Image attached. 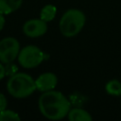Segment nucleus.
Here are the masks:
<instances>
[{
    "label": "nucleus",
    "instance_id": "0eeeda50",
    "mask_svg": "<svg viewBox=\"0 0 121 121\" xmlns=\"http://www.w3.org/2000/svg\"><path fill=\"white\" fill-rule=\"evenodd\" d=\"M58 78L57 76L51 72H46L42 75H40L35 79L36 84V90L40 92H46L50 90H54L57 86Z\"/></svg>",
    "mask_w": 121,
    "mask_h": 121
},
{
    "label": "nucleus",
    "instance_id": "20e7f679",
    "mask_svg": "<svg viewBox=\"0 0 121 121\" xmlns=\"http://www.w3.org/2000/svg\"><path fill=\"white\" fill-rule=\"evenodd\" d=\"M17 59L21 66L31 69L42 63L44 60V53L35 45H26L20 50Z\"/></svg>",
    "mask_w": 121,
    "mask_h": 121
},
{
    "label": "nucleus",
    "instance_id": "f8f14e48",
    "mask_svg": "<svg viewBox=\"0 0 121 121\" xmlns=\"http://www.w3.org/2000/svg\"><path fill=\"white\" fill-rule=\"evenodd\" d=\"M0 121H20V116L16 112L5 109L0 112Z\"/></svg>",
    "mask_w": 121,
    "mask_h": 121
},
{
    "label": "nucleus",
    "instance_id": "6e6552de",
    "mask_svg": "<svg viewBox=\"0 0 121 121\" xmlns=\"http://www.w3.org/2000/svg\"><path fill=\"white\" fill-rule=\"evenodd\" d=\"M23 3V0H0V13L9 14L17 10Z\"/></svg>",
    "mask_w": 121,
    "mask_h": 121
},
{
    "label": "nucleus",
    "instance_id": "39448f33",
    "mask_svg": "<svg viewBox=\"0 0 121 121\" xmlns=\"http://www.w3.org/2000/svg\"><path fill=\"white\" fill-rule=\"evenodd\" d=\"M20 52V43L13 37H6L0 41V61L8 64L18 57Z\"/></svg>",
    "mask_w": 121,
    "mask_h": 121
},
{
    "label": "nucleus",
    "instance_id": "9d476101",
    "mask_svg": "<svg viewBox=\"0 0 121 121\" xmlns=\"http://www.w3.org/2000/svg\"><path fill=\"white\" fill-rule=\"evenodd\" d=\"M57 13V8L54 5H45L40 12V18L43 20L44 22H50L52 21Z\"/></svg>",
    "mask_w": 121,
    "mask_h": 121
},
{
    "label": "nucleus",
    "instance_id": "9b49d317",
    "mask_svg": "<svg viewBox=\"0 0 121 121\" xmlns=\"http://www.w3.org/2000/svg\"><path fill=\"white\" fill-rule=\"evenodd\" d=\"M105 90L109 95H121V82L117 79H112L106 83Z\"/></svg>",
    "mask_w": 121,
    "mask_h": 121
},
{
    "label": "nucleus",
    "instance_id": "ddd939ff",
    "mask_svg": "<svg viewBox=\"0 0 121 121\" xmlns=\"http://www.w3.org/2000/svg\"><path fill=\"white\" fill-rule=\"evenodd\" d=\"M7 104H8V101H7L6 96L2 93H0V112L6 109Z\"/></svg>",
    "mask_w": 121,
    "mask_h": 121
},
{
    "label": "nucleus",
    "instance_id": "7ed1b4c3",
    "mask_svg": "<svg viewBox=\"0 0 121 121\" xmlns=\"http://www.w3.org/2000/svg\"><path fill=\"white\" fill-rule=\"evenodd\" d=\"M84 13L77 9H70L65 11L59 23L60 33L67 38H71L78 34L85 25Z\"/></svg>",
    "mask_w": 121,
    "mask_h": 121
},
{
    "label": "nucleus",
    "instance_id": "423d86ee",
    "mask_svg": "<svg viewBox=\"0 0 121 121\" xmlns=\"http://www.w3.org/2000/svg\"><path fill=\"white\" fill-rule=\"evenodd\" d=\"M47 31V24L43 20L31 19L26 21L23 26V32L29 38H37L43 36Z\"/></svg>",
    "mask_w": 121,
    "mask_h": 121
},
{
    "label": "nucleus",
    "instance_id": "f03ea898",
    "mask_svg": "<svg viewBox=\"0 0 121 121\" xmlns=\"http://www.w3.org/2000/svg\"><path fill=\"white\" fill-rule=\"evenodd\" d=\"M7 90L15 98H25L36 90L35 80L28 74L16 73L10 76L7 82Z\"/></svg>",
    "mask_w": 121,
    "mask_h": 121
},
{
    "label": "nucleus",
    "instance_id": "f257e3e1",
    "mask_svg": "<svg viewBox=\"0 0 121 121\" xmlns=\"http://www.w3.org/2000/svg\"><path fill=\"white\" fill-rule=\"evenodd\" d=\"M38 106L44 117L51 120H60L68 114L71 105L62 93L50 90L43 92L39 98Z\"/></svg>",
    "mask_w": 121,
    "mask_h": 121
},
{
    "label": "nucleus",
    "instance_id": "4468645a",
    "mask_svg": "<svg viewBox=\"0 0 121 121\" xmlns=\"http://www.w3.org/2000/svg\"><path fill=\"white\" fill-rule=\"evenodd\" d=\"M5 76H6V68L4 67V65L2 64V62L0 61V80L2 78H4Z\"/></svg>",
    "mask_w": 121,
    "mask_h": 121
},
{
    "label": "nucleus",
    "instance_id": "2eb2a0df",
    "mask_svg": "<svg viewBox=\"0 0 121 121\" xmlns=\"http://www.w3.org/2000/svg\"><path fill=\"white\" fill-rule=\"evenodd\" d=\"M5 26V17H4V14L0 13V31L3 29Z\"/></svg>",
    "mask_w": 121,
    "mask_h": 121
},
{
    "label": "nucleus",
    "instance_id": "1a4fd4ad",
    "mask_svg": "<svg viewBox=\"0 0 121 121\" xmlns=\"http://www.w3.org/2000/svg\"><path fill=\"white\" fill-rule=\"evenodd\" d=\"M67 116L70 121H91L92 120L91 114L87 111L80 108H75L70 110Z\"/></svg>",
    "mask_w": 121,
    "mask_h": 121
}]
</instances>
